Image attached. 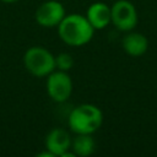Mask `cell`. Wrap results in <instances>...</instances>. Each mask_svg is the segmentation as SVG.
Here are the masks:
<instances>
[{
    "label": "cell",
    "mask_w": 157,
    "mask_h": 157,
    "mask_svg": "<svg viewBox=\"0 0 157 157\" xmlns=\"http://www.w3.org/2000/svg\"><path fill=\"white\" fill-rule=\"evenodd\" d=\"M74 66V58L69 53H60L55 56V69L61 71H69Z\"/></svg>",
    "instance_id": "obj_11"
},
{
    "label": "cell",
    "mask_w": 157,
    "mask_h": 157,
    "mask_svg": "<svg viewBox=\"0 0 157 157\" xmlns=\"http://www.w3.org/2000/svg\"><path fill=\"white\" fill-rule=\"evenodd\" d=\"M86 17L94 29H102L110 23V6L104 2H94L87 9Z\"/></svg>",
    "instance_id": "obj_8"
},
{
    "label": "cell",
    "mask_w": 157,
    "mask_h": 157,
    "mask_svg": "<svg viewBox=\"0 0 157 157\" xmlns=\"http://www.w3.org/2000/svg\"><path fill=\"white\" fill-rule=\"evenodd\" d=\"M59 37L64 43L71 47H80L87 44L94 33V28L88 22L86 16L78 13L65 15L58 25Z\"/></svg>",
    "instance_id": "obj_1"
},
{
    "label": "cell",
    "mask_w": 157,
    "mask_h": 157,
    "mask_svg": "<svg viewBox=\"0 0 157 157\" xmlns=\"http://www.w3.org/2000/svg\"><path fill=\"white\" fill-rule=\"evenodd\" d=\"M36 21L43 27H55L65 17V9L59 1L49 0L36 10Z\"/></svg>",
    "instance_id": "obj_6"
},
{
    "label": "cell",
    "mask_w": 157,
    "mask_h": 157,
    "mask_svg": "<svg viewBox=\"0 0 157 157\" xmlns=\"http://www.w3.org/2000/svg\"><path fill=\"white\" fill-rule=\"evenodd\" d=\"M2 2H7V4H12V2H16V1H18V0H1Z\"/></svg>",
    "instance_id": "obj_12"
},
{
    "label": "cell",
    "mask_w": 157,
    "mask_h": 157,
    "mask_svg": "<svg viewBox=\"0 0 157 157\" xmlns=\"http://www.w3.org/2000/svg\"><path fill=\"white\" fill-rule=\"evenodd\" d=\"M110 22L123 32L132 31L137 25V12L129 0H118L110 6Z\"/></svg>",
    "instance_id": "obj_4"
},
{
    "label": "cell",
    "mask_w": 157,
    "mask_h": 157,
    "mask_svg": "<svg viewBox=\"0 0 157 157\" xmlns=\"http://www.w3.org/2000/svg\"><path fill=\"white\" fill-rule=\"evenodd\" d=\"M23 63L28 72L37 77L48 76L55 70V56L43 47H31L23 55Z\"/></svg>",
    "instance_id": "obj_3"
},
{
    "label": "cell",
    "mask_w": 157,
    "mask_h": 157,
    "mask_svg": "<svg viewBox=\"0 0 157 157\" xmlns=\"http://www.w3.org/2000/svg\"><path fill=\"white\" fill-rule=\"evenodd\" d=\"M71 150L75 156L86 157L94 152L96 142L91 134H76V136L71 140Z\"/></svg>",
    "instance_id": "obj_10"
},
{
    "label": "cell",
    "mask_w": 157,
    "mask_h": 157,
    "mask_svg": "<svg viewBox=\"0 0 157 157\" xmlns=\"http://www.w3.org/2000/svg\"><path fill=\"white\" fill-rule=\"evenodd\" d=\"M67 123L75 134L92 135L101 128L103 123V113L94 104H80L70 112Z\"/></svg>",
    "instance_id": "obj_2"
},
{
    "label": "cell",
    "mask_w": 157,
    "mask_h": 157,
    "mask_svg": "<svg viewBox=\"0 0 157 157\" xmlns=\"http://www.w3.org/2000/svg\"><path fill=\"white\" fill-rule=\"evenodd\" d=\"M47 92L58 103L67 101L72 92V81L67 71L54 70L50 72L47 78Z\"/></svg>",
    "instance_id": "obj_5"
},
{
    "label": "cell",
    "mask_w": 157,
    "mask_h": 157,
    "mask_svg": "<svg viewBox=\"0 0 157 157\" xmlns=\"http://www.w3.org/2000/svg\"><path fill=\"white\" fill-rule=\"evenodd\" d=\"M45 148L53 156H63L71 148V136L61 128L52 129L45 136Z\"/></svg>",
    "instance_id": "obj_7"
},
{
    "label": "cell",
    "mask_w": 157,
    "mask_h": 157,
    "mask_svg": "<svg viewBox=\"0 0 157 157\" xmlns=\"http://www.w3.org/2000/svg\"><path fill=\"white\" fill-rule=\"evenodd\" d=\"M121 45H123L124 52L128 55L141 56L146 53V50L148 48V40L144 34H141L139 32L129 31V33L123 38Z\"/></svg>",
    "instance_id": "obj_9"
}]
</instances>
